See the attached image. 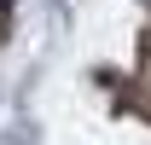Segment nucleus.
Returning <instances> with one entry per match:
<instances>
[{
	"label": "nucleus",
	"mask_w": 151,
	"mask_h": 145,
	"mask_svg": "<svg viewBox=\"0 0 151 145\" xmlns=\"http://www.w3.org/2000/svg\"><path fill=\"white\" fill-rule=\"evenodd\" d=\"M6 18H12V0H0V29H6Z\"/></svg>",
	"instance_id": "1"
}]
</instances>
